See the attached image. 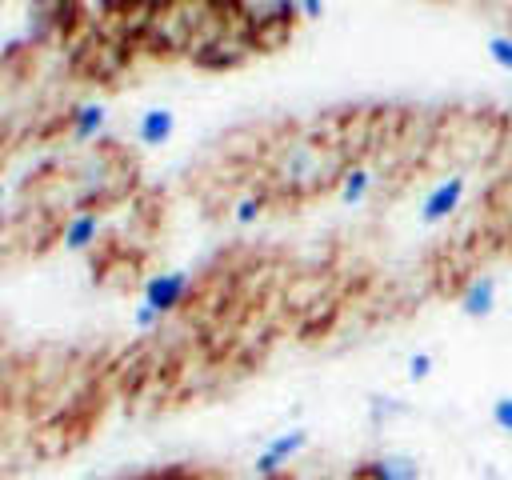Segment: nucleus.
I'll return each instance as SVG.
<instances>
[{"label":"nucleus","instance_id":"dca6fc26","mask_svg":"<svg viewBox=\"0 0 512 480\" xmlns=\"http://www.w3.org/2000/svg\"><path fill=\"white\" fill-rule=\"evenodd\" d=\"M296 12L300 16H324V4L320 0H296Z\"/></svg>","mask_w":512,"mask_h":480},{"label":"nucleus","instance_id":"0eeeda50","mask_svg":"<svg viewBox=\"0 0 512 480\" xmlns=\"http://www.w3.org/2000/svg\"><path fill=\"white\" fill-rule=\"evenodd\" d=\"M104 124H108L104 100H80V104H72V112H68V136H72V140H96V136L104 132Z\"/></svg>","mask_w":512,"mask_h":480},{"label":"nucleus","instance_id":"6e6552de","mask_svg":"<svg viewBox=\"0 0 512 480\" xmlns=\"http://www.w3.org/2000/svg\"><path fill=\"white\" fill-rule=\"evenodd\" d=\"M364 480H420V464L404 452H388V456H372L368 464H360Z\"/></svg>","mask_w":512,"mask_h":480},{"label":"nucleus","instance_id":"9d476101","mask_svg":"<svg viewBox=\"0 0 512 480\" xmlns=\"http://www.w3.org/2000/svg\"><path fill=\"white\" fill-rule=\"evenodd\" d=\"M368 188H372V168L368 164L344 168V176H340V200L344 204H360L368 196Z\"/></svg>","mask_w":512,"mask_h":480},{"label":"nucleus","instance_id":"f03ea898","mask_svg":"<svg viewBox=\"0 0 512 480\" xmlns=\"http://www.w3.org/2000/svg\"><path fill=\"white\" fill-rule=\"evenodd\" d=\"M464 192H468L464 172H452V176H444L440 184H432V188H428V196H420V224H424V228L444 224V220L460 208Z\"/></svg>","mask_w":512,"mask_h":480},{"label":"nucleus","instance_id":"39448f33","mask_svg":"<svg viewBox=\"0 0 512 480\" xmlns=\"http://www.w3.org/2000/svg\"><path fill=\"white\" fill-rule=\"evenodd\" d=\"M172 132H176V112H172L168 104H152V108H144L140 120H136V140H140L144 148H164V144L172 140Z\"/></svg>","mask_w":512,"mask_h":480},{"label":"nucleus","instance_id":"1a4fd4ad","mask_svg":"<svg viewBox=\"0 0 512 480\" xmlns=\"http://www.w3.org/2000/svg\"><path fill=\"white\" fill-rule=\"evenodd\" d=\"M460 312L472 316V320H488L496 312V280L492 276H476L464 284L460 292Z\"/></svg>","mask_w":512,"mask_h":480},{"label":"nucleus","instance_id":"9b49d317","mask_svg":"<svg viewBox=\"0 0 512 480\" xmlns=\"http://www.w3.org/2000/svg\"><path fill=\"white\" fill-rule=\"evenodd\" d=\"M484 48H488V60H492L496 68L512 72V36H508V32H492Z\"/></svg>","mask_w":512,"mask_h":480},{"label":"nucleus","instance_id":"20e7f679","mask_svg":"<svg viewBox=\"0 0 512 480\" xmlns=\"http://www.w3.org/2000/svg\"><path fill=\"white\" fill-rule=\"evenodd\" d=\"M276 172H280V180H288V184H296V188H308V184L316 180V172H320V152H316L308 140H300V144H292V148L280 156Z\"/></svg>","mask_w":512,"mask_h":480},{"label":"nucleus","instance_id":"f257e3e1","mask_svg":"<svg viewBox=\"0 0 512 480\" xmlns=\"http://www.w3.org/2000/svg\"><path fill=\"white\" fill-rule=\"evenodd\" d=\"M188 292H192V272L168 268V272H156V276L144 280L140 304H148V308H156L160 316H168V312H176V308L188 300Z\"/></svg>","mask_w":512,"mask_h":480},{"label":"nucleus","instance_id":"2eb2a0df","mask_svg":"<svg viewBox=\"0 0 512 480\" xmlns=\"http://www.w3.org/2000/svg\"><path fill=\"white\" fill-rule=\"evenodd\" d=\"M160 320H164V316H160L156 308H148V304H136V324H140V328H156Z\"/></svg>","mask_w":512,"mask_h":480},{"label":"nucleus","instance_id":"423d86ee","mask_svg":"<svg viewBox=\"0 0 512 480\" xmlns=\"http://www.w3.org/2000/svg\"><path fill=\"white\" fill-rule=\"evenodd\" d=\"M96 240H100V212H92V208L68 216L64 228H60V248L64 252H88Z\"/></svg>","mask_w":512,"mask_h":480},{"label":"nucleus","instance_id":"ddd939ff","mask_svg":"<svg viewBox=\"0 0 512 480\" xmlns=\"http://www.w3.org/2000/svg\"><path fill=\"white\" fill-rule=\"evenodd\" d=\"M432 368H436V360H432L428 352H412V356H408V380H412V384L428 380V376H432Z\"/></svg>","mask_w":512,"mask_h":480},{"label":"nucleus","instance_id":"f8f14e48","mask_svg":"<svg viewBox=\"0 0 512 480\" xmlns=\"http://www.w3.org/2000/svg\"><path fill=\"white\" fill-rule=\"evenodd\" d=\"M260 212H264V196H252V192H248V196H236V204H232V220H236L240 228L252 224Z\"/></svg>","mask_w":512,"mask_h":480},{"label":"nucleus","instance_id":"7ed1b4c3","mask_svg":"<svg viewBox=\"0 0 512 480\" xmlns=\"http://www.w3.org/2000/svg\"><path fill=\"white\" fill-rule=\"evenodd\" d=\"M304 444H308V428H288V432H280L276 440L264 444V452H256V460H252V476H256V480L276 476V472H280Z\"/></svg>","mask_w":512,"mask_h":480},{"label":"nucleus","instance_id":"4468645a","mask_svg":"<svg viewBox=\"0 0 512 480\" xmlns=\"http://www.w3.org/2000/svg\"><path fill=\"white\" fill-rule=\"evenodd\" d=\"M492 424L512 436V396H496L492 400Z\"/></svg>","mask_w":512,"mask_h":480}]
</instances>
